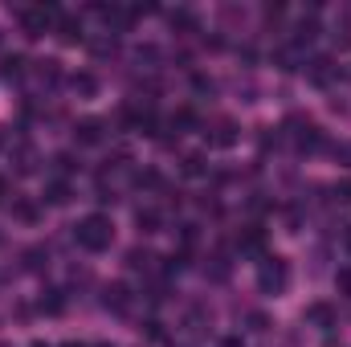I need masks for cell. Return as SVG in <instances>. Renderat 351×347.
<instances>
[{
	"instance_id": "cell-1",
	"label": "cell",
	"mask_w": 351,
	"mask_h": 347,
	"mask_svg": "<svg viewBox=\"0 0 351 347\" xmlns=\"http://www.w3.org/2000/svg\"><path fill=\"white\" fill-rule=\"evenodd\" d=\"M74 241H78L86 254H102V250H110V241H114V225H110V217H102V213L82 217V221L74 225Z\"/></svg>"
},
{
	"instance_id": "cell-2",
	"label": "cell",
	"mask_w": 351,
	"mask_h": 347,
	"mask_svg": "<svg viewBox=\"0 0 351 347\" xmlns=\"http://www.w3.org/2000/svg\"><path fill=\"white\" fill-rule=\"evenodd\" d=\"M258 286H262V294H282L290 286V261L278 254H265L258 261Z\"/></svg>"
},
{
	"instance_id": "cell-3",
	"label": "cell",
	"mask_w": 351,
	"mask_h": 347,
	"mask_svg": "<svg viewBox=\"0 0 351 347\" xmlns=\"http://www.w3.org/2000/svg\"><path fill=\"white\" fill-rule=\"evenodd\" d=\"M58 21H62L58 4H33V8H21V29H25V37H45L49 29H58Z\"/></svg>"
},
{
	"instance_id": "cell-4",
	"label": "cell",
	"mask_w": 351,
	"mask_h": 347,
	"mask_svg": "<svg viewBox=\"0 0 351 347\" xmlns=\"http://www.w3.org/2000/svg\"><path fill=\"white\" fill-rule=\"evenodd\" d=\"M286 127H290V139H294L298 152H319V147L327 143V139H323V127H319L315 119H306V115L286 119Z\"/></svg>"
},
{
	"instance_id": "cell-5",
	"label": "cell",
	"mask_w": 351,
	"mask_h": 347,
	"mask_svg": "<svg viewBox=\"0 0 351 347\" xmlns=\"http://www.w3.org/2000/svg\"><path fill=\"white\" fill-rule=\"evenodd\" d=\"M74 139H78V147H98V143L106 139V123L94 119V115L78 119V123H74Z\"/></svg>"
},
{
	"instance_id": "cell-6",
	"label": "cell",
	"mask_w": 351,
	"mask_h": 347,
	"mask_svg": "<svg viewBox=\"0 0 351 347\" xmlns=\"http://www.w3.org/2000/svg\"><path fill=\"white\" fill-rule=\"evenodd\" d=\"M102 307H106L110 315H127V311H131V290H127V282L102 286Z\"/></svg>"
},
{
	"instance_id": "cell-7",
	"label": "cell",
	"mask_w": 351,
	"mask_h": 347,
	"mask_svg": "<svg viewBox=\"0 0 351 347\" xmlns=\"http://www.w3.org/2000/svg\"><path fill=\"white\" fill-rule=\"evenodd\" d=\"M315 37H319V16H315V12L298 16V25H294V37H290V45H294V49L302 53V49H306V45L315 41Z\"/></svg>"
},
{
	"instance_id": "cell-8",
	"label": "cell",
	"mask_w": 351,
	"mask_h": 347,
	"mask_svg": "<svg viewBox=\"0 0 351 347\" xmlns=\"http://www.w3.org/2000/svg\"><path fill=\"white\" fill-rule=\"evenodd\" d=\"M306 78H311L315 86H323V90H327L331 82H335V78H339V66H335L331 58H315V62L306 66Z\"/></svg>"
},
{
	"instance_id": "cell-9",
	"label": "cell",
	"mask_w": 351,
	"mask_h": 347,
	"mask_svg": "<svg viewBox=\"0 0 351 347\" xmlns=\"http://www.w3.org/2000/svg\"><path fill=\"white\" fill-rule=\"evenodd\" d=\"M237 250L250 254V258H265V229H258V225L241 229V233H237Z\"/></svg>"
},
{
	"instance_id": "cell-10",
	"label": "cell",
	"mask_w": 351,
	"mask_h": 347,
	"mask_svg": "<svg viewBox=\"0 0 351 347\" xmlns=\"http://www.w3.org/2000/svg\"><path fill=\"white\" fill-rule=\"evenodd\" d=\"M204 135H208L213 147H233V143H237V123H233V119H217L213 131H204Z\"/></svg>"
},
{
	"instance_id": "cell-11",
	"label": "cell",
	"mask_w": 351,
	"mask_h": 347,
	"mask_svg": "<svg viewBox=\"0 0 351 347\" xmlns=\"http://www.w3.org/2000/svg\"><path fill=\"white\" fill-rule=\"evenodd\" d=\"M302 319H306L311 327L327 331V327H335V307H331V302H311V307L302 311Z\"/></svg>"
},
{
	"instance_id": "cell-12",
	"label": "cell",
	"mask_w": 351,
	"mask_h": 347,
	"mask_svg": "<svg viewBox=\"0 0 351 347\" xmlns=\"http://www.w3.org/2000/svg\"><path fill=\"white\" fill-rule=\"evenodd\" d=\"M135 225H139V233H160L164 229V213L156 204H139L135 208Z\"/></svg>"
},
{
	"instance_id": "cell-13",
	"label": "cell",
	"mask_w": 351,
	"mask_h": 347,
	"mask_svg": "<svg viewBox=\"0 0 351 347\" xmlns=\"http://www.w3.org/2000/svg\"><path fill=\"white\" fill-rule=\"evenodd\" d=\"M58 41H62V45H82V41H86L82 21H78V16H62V21H58Z\"/></svg>"
},
{
	"instance_id": "cell-14",
	"label": "cell",
	"mask_w": 351,
	"mask_h": 347,
	"mask_svg": "<svg viewBox=\"0 0 351 347\" xmlns=\"http://www.w3.org/2000/svg\"><path fill=\"white\" fill-rule=\"evenodd\" d=\"M41 200H45V204H53V208H62V204H70V200H74V188H70L66 180H49V184H45V192H41Z\"/></svg>"
},
{
	"instance_id": "cell-15",
	"label": "cell",
	"mask_w": 351,
	"mask_h": 347,
	"mask_svg": "<svg viewBox=\"0 0 351 347\" xmlns=\"http://www.w3.org/2000/svg\"><path fill=\"white\" fill-rule=\"evenodd\" d=\"M25 66H29V62H25L21 53H8V58H0V78H4V82H21V78H25Z\"/></svg>"
},
{
	"instance_id": "cell-16",
	"label": "cell",
	"mask_w": 351,
	"mask_h": 347,
	"mask_svg": "<svg viewBox=\"0 0 351 347\" xmlns=\"http://www.w3.org/2000/svg\"><path fill=\"white\" fill-rule=\"evenodd\" d=\"M12 164H16V172H21V176H33V172H37V152H33L29 143H16Z\"/></svg>"
},
{
	"instance_id": "cell-17",
	"label": "cell",
	"mask_w": 351,
	"mask_h": 347,
	"mask_svg": "<svg viewBox=\"0 0 351 347\" xmlns=\"http://www.w3.org/2000/svg\"><path fill=\"white\" fill-rule=\"evenodd\" d=\"M70 90H74L78 98H94V94H98V78L86 74V70H78V74H70Z\"/></svg>"
},
{
	"instance_id": "cell-18",
	"label": "cell",
	"mask_w": 351,
	"mask_h": 347,
	"mask_svg": "<svg viewBox=\"0 0 351 347\" xmlns=\"http://www.w3.org/2000/svg\"><path fill=\"white\" fill-rule=\"evenodd\" d=\"M168 25L180 29V33H196V29H200V21H196L192 8H176V12H168Z\"/></svg>"
},
{
	"instance_id": "cell-19",
	"label": "cell",
	"mask_w": 351,
	"mask_h": 347,
	"mask_svg": "<svg viewBox=\"0 0 351 347\" xmlns=\"http://www.w3.org/2000/svg\"><path fill=\"white\" fill-rule=\"evenodd\" d=\"M12 217H16V221H25V225H37L41 208H37L33 200H25V196H21V200H12Z\"/></svg>"
},
{
	"instance_id": "cell-20",
	"label": "cell",
	"mask_w": 351,
	"mask_h": 347,
	"mask_svg": "<svg viewBox=\"0 0 351 347\" xmlns=\"http://www.w3.org/2000/svg\"><path fill=\"white\" fill-rule=\"evenodd\" d=\"M180 172L196 180V176H204V172H208V164H204V156H200V152H188V156L180 160Z\"/></svg>"
},
{
	"instance_id": "cell-21",
	"label": "cell",
	"mask_w": 351,
	"mask_h": 347,
	"mask_svg": "<svg viewBox=\"0 0 351 347\" xmlns=\"http://www.w3.org/2000/svg\"><path fill=\"white\" fill-rule=\"evenodd\" d=\"M37 307H41L45 315H62V311H66V294H62V290H45Z\"/></svg>"
},
{
	"instance_id": "cell-22",
	"label": "cell",
	"mask_w": 351,
	"mask_h": 347,
	"mask_svg": "<svg viewBox=\"0 0 351 347\" xmlns=\"http://www.w3.org/2000/svg\"><path fill=\"white\" fill-rule=\"evenodd\" d=\"M196 123H200V119H196V110H192V106H180V110L172 115V127H176V135H180V131H192Z\"/></svg>"
},
{
	"instance_id": "cell-23",
	"label": "cell",
	"mask_w": 351,
	"mask_h": 347,
	"mask_svg": "<svg viewBox=\"0 0 351 347\" xmlns=\"http://www.w3.org/2000/svg\"><path fill=\"white\" fill-rule=\"evenodd\" d=\"M335 45H339V49H351V12H343V16L335 21Z\"/></svg>"
},
{
	"instance_id": "cell-24",
	"label": "cell",
	"mask_w": 351,
	"mask_h": 347,
	"mask_svg": "<svg viewBox=\"0 0 351 347\" xmlns=\"http://www.w3.org/2000/svg\"><path fill=\"white\" fill-rule=\"evenodd\" d=\"M274 62H278V70H298V66H302V62H298V49H294V45L278 49V53H274Z\"/></svg>"
},
{
	"instance_id": "cell-25",
	"label": "cell",
	"mask_w": 351,
	"mask_h": 347,
	"mask_svg": "<svg viewBox=\"0 0 351 347\" xmlns=\"http://www.w3.org/2000/svg\"><path fill=\"white\" fill-rule=\"evenodd\" d=\"M135 188H147V192H156V188H164V176L152 172V168H143V172H135Z\"/></svg>"
},
{
	"instance_id": "cell-26",
	"label": "cell",
	"mask_w": 351,
	"mask_h": 347,
	"mask_svg": "<svg viewBox=\"0 0 351 347\" xmlns=\"http://www.w3.org/2000/svg\"><path fill=\"white\" fill-rule=\"evenodd\" d=\"M152 261H156L152 250H131V254H127V265H131V270H152Z\"/></svg>"
},
{
	"instance_id": "cell-27",
	"label": "cell",
	"mask_w": 351,
	"mask_h": 347,
	"mask_svg": "<svg viewBox=\"0 0 351 347\" xmlns=\"http://www.w3.org/2000/svg\"><path fill=\"white\" fill-rule=\"evenodd\" d=\"M37 78H41L45 86H53V82L62 78V70H58V62H41V66H37Z\"/></svg>"
},
{
	"instance_id": "cell-28",
	"label": "cell",
	"mask_w": 351,
	"mask_h": 347,
	"mask_svg": "<svg viewBox=\"0 0 351 347\" xmlns=\"http://www.w3.org/2000/svg\"><path fill=\"white\" fill-rule=\"evenodd\" d=\"M94 53H98V58H110V53H119V41H114V37H106V41H94Z\"/></svg>"
},
{
	"instance_id": "cell-29",
	"label": "cell",
	"mask_w": 351,
	"mask_h": 347,
	"mask_svg": "<svg viewBox=\"0 0 351 347\" xmlns=\"http://www.w3.org/2000/svg\"><path fill=\"white\" fill-rule=\"evenodd\" d=\"M180 246H184V250L196 246V225H180Z\"/></svg>"
},
{
	"instance_id": "cell-30",
	"label": "cell",
	"mask_w": 351,
	"mask_h": 347,
	"mask_svg": "<svg viewBox=\"0 0 351 347\" xmlns=\"http://www.w3.org/2000/svg\"><path fill=\"white\" fill-rule=\"evenodd\" d=\"M335 286H339V294L351 298V270H339V274H335Z\"/></svg>"
},
{
	"instance_id": "cell-31",
	"label": "cell",
	"mask_w": 351,
	"mask_h": 347,
	"mask_svg": "<svg viewBox=\"0 0 351 347\" xmlns=\"http://www.w3.org/2000/svg\"><path fill=\"white\" fill-rule=\"evenodd\" d=\"M58 168H62V172H74L78 164H74V156H70V152H62V156H58Z\"/></svg>"
},
{
	"instance_id": "cell-32",
	"label": "cell",
	"mask_w": 351,
	"mask_h": 347,
	"mask_svg": "<svg viewBox=\"0 0 351 347\" xmlns=\"http://www.w3.org/2000/svg\"><path fill=\"white\" fill-rule=\"evenodd\" d=\"M335 196H339L343 204H351V180H343V184H335Z\"/></svg>"
},
{
	"instance_id": "cell-33",
	"label": "cell",
	"mask_w": 351,
	"mask_h": 347,
	"mask_svg": "<svg viewBox=\"0 0 351 347\" xmlns=\"http://www.w3.org/2000/svg\"><path fill=\"white\" fill-rule=\"evenodd\" d=\"M25 258H29V270H41V258H45V250H29Z\"/></svg>"
},
{
	"instance_id": "cell-34",
	"label": "cell",
	"mask_w": 351,
	"mask_h": 347,
	"mask_svg": "<svg viewBox=\"0 0 351 347\" xmlns=\"http://www.w3.org/2000/svg\"><path fill=\"white\" fill-rule=\"evenodd\" d=\"M331 152H335V160H348V164H351V143H335Z\"/></svg>"
},
{
	"instance_id": "cell-35",
	"label": "cell",
	"mask_w": 351,
	"mask_h": 347,
	"mask_svg": "<svg viewBox=\"0 0 351 347\" xmlns=\"http://www.w3.org/2000/svg\"><path fill=\"white\" fill-rule=\"evenodd\" d=\"M250 327L254 331H265V315H250Z\"/></svg>"
},
{
	"instance_id": "cell-36",
	"label": "cell",
	"mask_w": 351,
	"mask_h": 347,
	"mask_svg": "<svg viewBox=\"0 0 351 347\" xmlns=\"http://www.w3.org/2000/svg\"><path fill=\"white\" fill-rule=\"evenodd\" d=\"M221 347H245V344H241L237 335H229V339H221Z\"/></svg>"
},
{
	"instance_id": "cell-37",
	"label": "cell",
	"mask_w": 351,
	"mask_h": 347,
	"mask_svg": "<svg viewBox=\"0 0 351 347\" xmlns=\"http://www.w3.org/2000/svg\"><path fill=\"white\" fill-rule=\"evenodd\" d=\"M62 347H86V344H62Z\"/></svg>"
},
{
	"instance_id": "cell-38",
	"label": "cell",
	"mask_w": 351,
	"mask_h": 347,
	"mask_svg": "<svg viewBox=\"0 0 351 347\" xmlns=\"http://www.w3.org/2000/svg\"><path fill=\"white\" fill-rule=\"evenodd\" d=\"M0 200H4V180H0Z\"/></svg>"
},
{
	"instance_id": "cell-39",
	"label": "cell",
	"mask_w": 351,
	"mask_h": 347,
	"mask_svg": "<svg viewBox=\"0 0 351 347\" xmlns=\"http://www.w3.org/2000/svg\"><path fill=\"white\" fill-rule=\"evenodd\" d=\"M0 147H4V131H0Z\"/></svg>"
},
{
	"instance_id": "cell-40",
	"label": "cell",
	"mask_w": 351,
	"mask_h": 347,
	"mask_svg": "<svg viewBox=\"0 0 351 347\" xmlns=\"http://www.w3.org/2000/svg\"><path fill=\"white\" fill-rule=\"evenodd\" d=\"M348 246H351V233H348Z\"/></svg>"
}]
</instances>
